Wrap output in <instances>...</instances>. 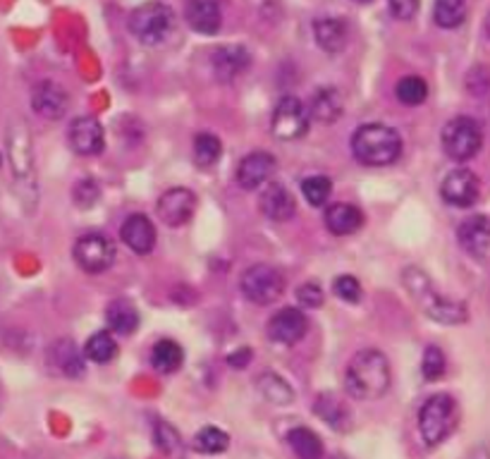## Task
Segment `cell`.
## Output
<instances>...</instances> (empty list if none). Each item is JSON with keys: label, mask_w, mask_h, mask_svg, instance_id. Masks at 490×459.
Here are the masks:
<instances>
[{"label": "cell", "mask_w": 490, "mask_h": 459, "mask_svg": "<svg viewBox=\"0 0 490 459\" xmlns=\"http://www.w3.org/2000/svg\"><path fill=\"white\" fill-rule=\"evenodd\" d=\"M393 374L387 356L378 350H364L349 362L345 388L355 400H378L390 390Z\"/></svg>", "instance_id": "cell-1"}, {"label": "cell", "mask_w": 490, "mask_h": 459, "mask_svg": "<svg viewBox=\"0 0 490 459\" xmlns=\"http://www.w3.org/2000/svg\"><path fill=\"white\" fill-rule=\"evenodd\" d=\"M402 283L409 290L412 299L416 304L424 309L428 318L433 321H438V324H465L466 321V306L462 302H452V299L443 297L438 290H435V284L431 283L426 273L419 271V268H406L405 275H402Z\"/></svg>", "instance_id": "cell-2"}, {"label": "cell", "mask_w": 490, "mask_h": 459, "mask_svg": "<svg viewBox=\"0 0 490 459\" xmlns=\"http://www.w3.org/2000/svg\"><path fill=\"white\" fill-rule=\"evenodd\" d=\"M352 154H355L356 161L371 165V168L390 165L402 155V136L400 132L387 127V125H362L352 135Z\"/></svg>", "instance_id": "cell-3"}, {"label": "cell", "mask_w": 490, "mask_h": 459, "mask_svg": "<svg viewBox=\"0 0 490 459\" xmlns=\"http://www.w3.org/2000/svg\"><path fill=\"white\" fill-rule=\"evenodd\" d=\"M459 421V407L452 394L438 393L424 402L419 412V434L428 447H438L445 443Z\"/></svg>", "instance_id": "cell-4"}, {"label": "cell", "mask_w": 490, "mask_h": 459, "mask_svg": "<svg viewBox=\"0 0 490 459\" xmlns=\"http://www.w3.org/2000/svg\"><path fill=\"white\" fill-rule=\"evenodd\" d=\"M175 29V13L161 0H149L129 15V32L144 45H158Z\"/></svg>", "instance_id": "cell-5"}, {"label": "cell", "mask_w": 490, "mask_h": 459, "mask_svg": "<svg viewBox=\"0 0 490 459\" xmlns=\"http://www.w3.org/2000/svg\"><path fill=\"white\" fill-rule=\"evenodd\" d=\"M440 142H443V151L447 154V158L465 163L481 151L484 132H481V125L474 117L459 115L452 117L450 123L443 127Z\"/></svg>", "instance_id": "cell-6"}, {"label": "cell", "mask_w": 490, "mask_h": 459, "mask_svg": "<svg viewBox=\"0 0 490 459\" xmlns=\"http://www.w3.org/2000/svg\"><path fill=\"white\" fill-rule=\"evenodd\" d=\"M239 284H242L245 297L258 306L273 304V302L283 297L285 292L283 273L268 264H256L252 268H246Z\"/></svg>", "instance_id": "cell-7"}, {"label": "cell", "mask_w": 490, "mask_h": 459, "mask_svg": "<svg viewBox=\"0 0 490 459\" xmlns=\"http://www.w3.org/2000/svg\"><path fill=\"white\" fill-rule=\"evenodd\" d=\"M5 146H7V161L13 168V175L20 187H34V154H32V142H29V130L26 125L15 120L7 127L5 135Z\"/></svg>", "instance_id": "cell-8"}, {"label": "cell", "mask_w": 490, "mask_h": 459, "mask_svg": "<svg viewBox=\"0 0 490 459\" xmlns=\"http://www.w3.org/2000/svg\"><path fill=\"white\" fill-rule=\"evenodd\" d=\"M309 108L295 96H285L277 101L273 110L271 130L280 142H297L309 132Z\"/></svg>", "instance_id": "cell-9"}, {"label": "cell", "mask_w": 490, "mask_h": 459, "mask_svg": "<svg viewBox=\"0 0 490 459\" xmlns=\"http://www.w3.org/2000/svg\"><path fill=\"white\" fill-rule=\"evenodd\" d=\"M75 261L82 271L86 273H104L108 271L110 265L115 264V244L101 233H89L82 234L75 242Z\"/></svg>", "instance_id": "cell-10"}, {"label": "cell", "mask_w": 490, "mask_h": 459, "mask_svg": "<svg viewBox=\"0 0 490 459\" xmlns=\"http://www.w3.org/2000/svg\"><path fill=\"white\" fill-rule=\"evenodd\" d=\"M158 215L165 225L182 227L196 214V195L187 187H173L158 199Z\"/></svg>", "instance_id": "cell-11"}, {"label": "cell", "mask_w": 490, "mask_h": 459, "mask_svg": "<svg viewBox=\"0 0 490 459\" xmlns=\"http://www.w3.org/2000/svg\"><path fill=\"white\" fill-rule=\"evenodd\" d=\"M478 192H481L478 177L466 168L452 170L450 175L443 180V185H440V195H443V199H445L450 206L457 208L474 206L478 199Z\"/></svg>", "instance_id": "cell-12"}, {"label": "cell", "mask_w": 490, "mask_h": 459, "mask_svg": "<svg viewBox=\"0 0 490 459\" xmlns=\"http://www.w3.org/2000/svg\"><path fill=\"white\" fill-rule=\"evenodd\" d=\"M275 155L268 151H254L245 155L237 165V185L242 189H258L271 180L275 173Z\"/></svg>", "instance_id": "cell-13"}, {"label": "cell", "mask_w": 490, "mask_h": 459, "mask_svg": "<svg viewBox=\"0 0 490 459\" xmlns=\"http://www.w3.org/2000/svg\"><path fill=\"white\" fill-rule=\"evenodd\" d=\"M306 330H309V321L295 306L277 311L268 321V337L277 344H297L306 335Z\"/></svg>", "instance_id": "cell-14"}, {"label": "cell", "mask_w": 490, "mask_h": 459, "mask_svg": "<svg viewBox=\"0 0 490 459\" xmlns=\"http://www.w3.org/2000/svg\"><path fill=\"white\" fill-rule=\"evenodd\" d=\"M67 136H70V146L79 155H98L105 149L104 127L94 117H77L70 125Z\"/></svg>", "instance_id": "cell-15"}, {"label": "cell", "mask_w": 490, "mask_h": 459, "mask_svg": "<svg viewBox=\"0 0 490 459\" xmlns=\"http://www.w3.org/2000/svg\"><path fill=\"white\" fill-rule=\"evenodd\" d=\"M457 240L469 256L485 259L490 254V218L485 215H471L457 230Z\"/></svg>", "instance_id": "cell-16"}, {"label": "cell", "mask_w": 490, "mask_h": 459, "mask_svg": "<svg viewBox=\"0 0 490 459\" xmlns=\"http://www.w3.org/2000/svg\"><path fill=\"white\" fill-rule=\"evenodd\" d=\"M120 237L132 252L139 254V256H146V254L154 252L155 246V225L151 223L149 215L135 214L123 223Z\"/></svg>", "instance_id": "cell-17"}, {"label": "cell", "mask_w": 490, "mask_h": 459, "mask_svg": "<svg viewBox=\"0 0 490 459\" xmlns=\"http://www.w3.org/2000/svg\"><path fill=\"white\" fill-rule=\"evenodd\" d=\"M32 108L45 120H60L67 113V91L51 79H44L34 89Z\"/></svg>", "instance_id": "cell-18"}, {"label": "cell", "mask_w": 490, "mask_h": 459, "mask_svg": "<svg viewBox=\"0 0 490 459\" xmlns=\"http://www.w3.org/2000/svg\"><path fill=\"white\" fill-rule=\"evenodd\" d=\"M185 20L196 34L214 36L220 32L223 25V13H220L218 0H189L185 10Z\"/></svg>", "instance_id": "cell-19"}, {"label": "cell", "mask_w": 490, "mask_h": 459, "mask_svg": "<svg viewBox=\"0 0 490 459\" xmlns=\"http://www.w3.org/2000/svg\"><path fill=\"white\" fill-rule=\"evenodd\" d=\"M258 208L265 218L283 220L295 218L297 214V204H295V196L290 195V189L283 187V185H265V189L258 196Z\"/></svg>", "instance_id": "cell-20"}, {"label": "cell", "mask_w": 490, "mask_h": 459, "mask_svg": "<svg viewBox=\"0 0 490 459\" xmlns=\"http://www.w3.org/2000/svg\"><path fill=\"white\" fill-rule=\"evenodd\" d=\"M249 63H252V55H249L245 45L239 44L223 45V48H218V51L214 53V70L220 82H233V79H237L242 72H246Z\"/></svg>", "instance_id": "cell-21"}, {"label": "cell", "mask_w": 490, "mask_h": 459, "mask_svg": "<svg viewBox=\"0 0 490 459\" xmlns=\"http://www.w3.org/2000/svg\"><path fill=\"white\" fill-rule=\"evenodd\" d=\"M314 39L325 53H340L349 41V26L337 17H323L314 22Z\"/></svg>", "instance_id": "cell-22"}, {"label": "cell", "mask_w": 490, "mask_h": 459, "mask_svg": "<svg viewBox=\"0 0 490 459\" xmlns=\"http://www.w3.org/2000/svg\"><path fill=\"white\" fill-rule=\"evenodd\" d=\"M314 412L321 421H325L333 431H349L352 426V412L345 402L333 393H323L316 397Z\"/></svg>", "instance_id": "cell-23"}, {"label": "cell", "mask_w": 490, "mask_h": 459, "mask_svg": "<svg viewBox=\"0 0 490 459\" xmlns=\"http://www.w3.org/2000/svg\"><path fill=\"white\" fill-rule=\"evenodd\" d=\"M364 225V214L352 204H333L325 211V227L337 237L355 234Z\"/></svg>", "instance_id": "cell-24"}, {"label": "cell", "mask_w": 490, "mask_h": 459, "mask_svg": "<svg viewBox=\"0 0 490 459\" xmlns=\"http://www.w3.org/2000/svg\"><path fill=\"white\" fill-rule=\"evenodd\" d=\"M51 359L53 366L60 371V374L70 375V378H79L85 374V352L77 350V344L72 340H58V343L51 347Z\"/></svg>", "instance_id": "cell-25"}, {"label": "cell", "mask_w": 490, "mask_h": 459, "mask_svg": "<svg viewBox=\"0 0 490 459\" xmlns=\"http://www.w3.org/2000/svg\"><path fill=\"white\" fill-rule=\"evenodd\" d=\"M105 321H108V328L117 335H132L139 328V311L127 299H115L105 309Z\"/></svg>", "instance_id": "cell-26"}, {"label": "cell", "mask_w": 490, "mask_h": 459, "mask_svg": "<svg viewBox=\"0 0 490 459\" xmlns=\"http://www.w3.org/2000/svg\"><path fill=\"white\" fill-rule=\"evenodd\" d=\"M340 115H342V98L335 89L325 86V89L314 94L309 108L311 120H318V123L323 125H333Z\"/></svg>", "instance_id": "cell-27"}, {"label": "cell", "mask_w": 490, "mask_h": 459, "mask_svg": "<svg viewBox=\"0 0 490 459\" xmlns=\"http://www.w3.org/2000/svg\"><path fill=\"white\" fill-rule=\"evenodd\" d=\"M151 364L158 374H175L185 364V350L175 340H158L151 352Z\"/></svg>", "instance_id": "cell-28"}, {"label": "cell", "mask_w": 490, "mask_h": 459, "mask_svg": "<svg viewBox=\"0 0 490 459\" xmlns=\"http://www.w3.org/2000/svg\"><path fill=\"white\" fill-rule=\"evenodd\" d=\"M287 445L292 447V453L297 454V459H323V454H325L321 438L306 426L292 428L287 434Z\"/></svg>", "instance_id": "cell-29"}, {"label": "cell", "mask_w": 490, "mask_h": 459, "mask_svg": "<svg viewBox=\"0 0 490 459\" xmlns=\"http://www.w3.org/2000/svg\"><path fill=\"white\" fill-rule=\"evenodd\" d=\"M154 440L155 447L168 459H185V454H187V445H185L182 435L177 434V428L165 424V421H158L154 426Z\"/></svg>", "instance_id": "cell-30"}, {"label": "cell", "mask_w": 490, "mask_h": 459, "mask_svg": "<svg viewBox=\"0 0 490 459\" xmlns=\"http://www.w3.org/2000/svg\"><path fill=\"white\" fill-rule=\"evenodd\" d=\"M117 356V343L110 330H98L85 344V359L94 364H108Z\"/></svg>", "instance_id": "cell-31"}, {"label": "cell", "mask_w": 490, "mask_h": 459, "mask_svg": "<svg viewBox=\"0 0 490 459\" xmlns=\"http://www.w3.org/2000/svg\"><path fill=\"white\" fill-rule=\"evenodd\" d=\"M433 20L443 29H457L466 20V0H435Z\"/></svg>", "instance_id": "cell-32"}, {"label": "cell", "mask_w": 490, "mask_h": 459, "mask_svg": "<svg viewBox=\"0 0 490 459\" xmlns=\"http://www.w3.org/2000/svg\"><path fill=\"white\" fill-rule=\"evenodd\" d=\"M223 154V142H220L218 136L211 135V132H201L194 139V161L199 168H211L215 165Z\"/></svg>", "instance_id": "cell-33"}, {"label": "cell", "mask_w": 490, "mask_h": 459, "mask_svg": "<svg viewBox=\"0 0 490 459\" xmlns=\"http://www.w3.org/2000/svg\"><path fill=\"white\" fill-rule=\"evenodd\" d=\"M256 385L258 393L264 394L271 404H290V402L295 400V393H292L290 383L283 381V378L275 374H264L256 381Z\"/></svg>", "instance_id": "cell-34"}, {"label": "cell", "mask_w": 490, "mask_h": 459, "mask_svg": "<svg viewBox=\"0 0 490 459\" xmlns=\"http://www.w3.org/2000/svg\"><path fill=\"white\" fill-rule=\"evenodd\" d=\"M192 447L201 454H220V453H225L227 447H230V435L215 426H206V428H201L199 434L194 435Z\"/></svg>", "instance_id": "cell-35"}, {"label": "cell", "mask_w": 490, "mask_h": 459, "mask_svg": "<svg viewBox=\"0 0 490 459\" xmlns=\"http://www.w3.org/2000/svg\"><path fill=\"white\" fill-rule=\"evenodd\" d=\"M395 94L400 98V104L405 105H421L428 98V85L426 79L416 77V75H409V77H402L395 86Z\"/></svg>", "instance_id": "cell-36"}, {"label": "cell", "mask_w": 490, "mask_h": 459, "mask_svg": "<svg viewBox=\"0 0 490 459\" xmlns=\"http://www.w3.org/2000/svg\"><path fill=\"white\" fill-rule=\"evenodd\" d=\"M302 195L311 206H323V204H328L330 195H333V182L325 175L306 177L302 182Z\"/></svg>", "instance_id": "cell-37"}, {"label": "cell", "mask_w": 490, "mask_h": 459, "mask_svg": "<svg viewBox=\"0 0 490 459\" xmlns=\"http://www.w3.org/2000/svg\"><path fill=\"white\" fill-rule=\"evenodd\" d=\"M445 369H447V362H445L443 350L435 347V344L426 347L424 359H421V374H424V378H426V381H440V378L445 375Z\"/></svg>", "instance_id": "cell-38"}, {"label": "cell", "mask_w": 490, "mask_h": 459, "mask_svg": "<svg viewBox=\"0 0 490 459\" xmlns=\"http://www.w3.org/2000/svg\"><path fill=\"white\" fill-rule=\"evenodd\" d=\"M72 199H75V204H77L79 208L96 206V201L101 199V187H98L91 177H86V180L75 185V189H72Z\"/></svg>", "instance_id": "cell-39"}, {"label": "cell", "mask_w": 490, "mask_h": 459, "mask_svg": "<svg viewBox=\"0 0 490 459\" xmlns=\"http://www.w3.org/2000/svg\"><path fill=\"white\" fill-rule=\"evenodd\" d=\"M333 292H335L342 302H349V304H356V302L362 299V284H359V280H356L355 275H340V278H335Z\"/></svg>", "instance_id": "cell-40"}, {"label": "cell", "mask_w": 490, "mask_h": 459, "mask_svg": "<svg viewBox=\"0 0 490 459\" xmlns=\"http://www.w3.org/2000/svg\"><path fill=\"white\" fill-rule=\"evenodd\" d=\"M466 89L471 91V94H476V96H481V94H488L490 89V70L484 65L474 67V70L466 75Z\"/></svg>", "instance_id": "cell-41"}, {"label": "cell", "mask_w": 490, "mask_h": 459, "mask_svg": "<svg viewBox=\"0 0 490 459\" xmlns=\"http://www.w3.org/2000/svg\"><path fill=\"white\" fill-rule=\"evenodd\" d=\"M297 299L306 309H316L323 304V290L316 283H304L297 287Z\"/></svg>", "instance_id": "cell-42"}, {"label": "cell", "mask_w": 490, "mask_h": 459, "mask_svg": "<svg viewBox=\"0 0 490 459\" xmlns=\"http://www.w3.org/2000/svg\"><path fill=\"white\" fill-rule=\"evenodd\" d=\"M390 5V13L397 20H412L414 15L419 13V0H387Z\"/></svg>", "instance_id": "cell-43"}, {"label": "cell", "mask_w": 490, "mask_h": 459, "mask_svg": "<svg viewBox=\"0 0 490 459\" xmlns=\"http://www.w3.org/2000/svg\"><path fill=\"white\" fill-rule=\"evenodd\" d=\"M249 362H252V350H249V347H239L237 352L227 356V364H230L233 369H245Z\"/></svg>", "instance_id": "cell-44"}, {"label": "cell", "mask_w": 490, "mask_h": 459, "mask_svg": "<svg viewBox=\"0 0 490 459\" xmlns=\"http://www.w3.org/2000/svg\"><path fill=\"white\" fill-rule=\"evenodd\" d=\"M462 459H490V447L488 445L471 447L469 453H466Z\"/></svg>", "instance_id": "cell-45"}, {"label": "cell", "mask_w": 490, "mask_h": 459, "mask_svg": "<svg viewBox=\"0 0 490 459\" xmlns=\"http://www.w3.org/2000/svg\"><path fill=\"white\" fill-rule=\"evenodd\" d=\"M484 29H485V36H488V39H490V13H488V17H485V25H484Z\"/></svg>", "instance_id": "cell-46"}, {"label": "cell", "mask_w": 490, "mask_h": 459, "mask_svg": "<svg viewBox=\"0 0 490 459\" xmlns=\"http://www.w3.org/2000/svg\"><path fill=\"white\" fill-rule=\"evenodd\" d=\"M352 3H359V5H366V3H374V0H352Z\"/></svg>", "instance_id": "cell-47"}, {"label": "cell", "mask_w": 490, "mask_h": 459, "mask_svg": "<svg viewBox=\"0 0 490 459\" xmlns=\"http://www.w3.org/2000/svg\"><path fill=\"white\" fill-rule=\"evenodd\" d=\"M328 459H347V457H345V454H333V457H328Z\"/></svg>", "instance_id": "cell-48"}]
</instances>
